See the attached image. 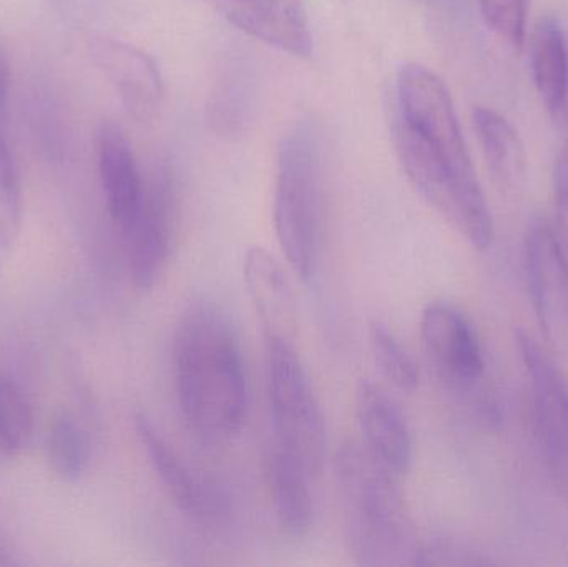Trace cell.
<instances>
[{
  "label": "cell",
  "instance_id": "cell-6",
  "mask_svg": "<svg viewBox=\"0 0 568 567\" xmlns=\"http://www.w3.org/2000/svg\"><path fill=\"white\" fill-rule=\"evenodd\" d=\"M516 345L532 389L540 462L554 492L568 506V382L549 353L524 330H517Z\"/></svg>",
  "mask_w": 568,
  "mask_h": 567
},
{
  "label": "cell",
  "instance_id": "cell-3",
  "mask_svg": "<svg viewBox=\"0 0 568 567\" xmlns=\"http://www.w3.org/2000/svg\"><path fill=\"white\" fill-rule=\"evenodd\" d=\"M346 539L361 566H416L420 545L399 492V478L364 446L347 445L336 459Z\"/></svg>",
  "mask_w": 568,
  "mask_h": 567
},
{
  "label": "cell",
  "instance_id": "cell-27",
  "mask_svg": "<svg viewBox=\"0 0 568 567\" xmlns=\"http://www.w3.org/2000/svg\"><path fill=\"white\" fill-rule=\"evenodd\" d=\"M20 452H22V449L17 446V443L10 438L9 433L0 425V463L10 462V459L16 458Z\"/></svg>",
  "mask_w": 568,
  "mask_h": 567
},
{
  "label": "cell",
  "instance_id": "cell-16",
  "mask_svg": "<svg viewBox=\"0 0 568 567\" xmlns=\"http://www.w3.org/2000/svg\"><path fill=\"white\" fill-rule=\"evenodd\" d=\"M529 52L537 93L550 119L562 122L568 113V45L559 19L546 16L534 26Z\"/></svg>",
  "mask_w": 568,
  "mask_h": 567
},
{
  "label": "cell",
  "instance_id": "cell-24",
  "mask_svg": "<svg viewBox=\"0 0 568 567\" xmlns=\"http://www.w3.org/2000/svg\"><path fill=\"white\" fill-rule=\"evenodd\" d=\"M223 85L216 89L213 95L212 123L216 130L223 133L235 132L243 125L246 119V107H248V95L246 87H243L242 73H229L223 80Z\"/></svg>",
  "mask_w": 568,
  "mask_h": 567
},
{
  "label": "cell",
  "instance_id": "cell-2",
  "mask_svg": "<svg viewBox=\"0 0 568 567\" xmlns=\"http://www.w3.org/2000/svg\"><path fill=\"white\" fill-rule=\"evenodd\" d=\"M176 399L190 429L206 442H226L242 432L250 388L239 336L215 303L190 305L173 336Z\"/></svg>",
  "mask_w": 568,
  "mask_h": 567
},
{
  "label": "cell",
  "instance_id": "cell-11",
  "mask_svg": "<svg viewBox=\"0 0 568 567\" xmlns=\"http://www.w3.org/2000/svg\"><path fill=\"white\" fill-rule=\"evenodd\" d=\"M133 425L150 465L186 516L200 523H216L229 515V498L223 489L190 469L149 416L135 413Z\"/></svg>",
  "mask_w": 568,
  "mask_h": 567
},
{
  "label": "cell",
  "instance_id": "cell-15",
  "mask_svg": "<svg viewBox=\"0 0 568 567\" xmlns=\"http://www.w3.org/2000/svg\"><path fill=\"white\" fill-rule=\"evenodd\" d=\"M97 156L106 206L113 222L125 229L142 209L145 185L125 133L113 122H103L97 132Z\"/></svg>",
  "mask_w": 568,
  "mask_h": 567
},
{
  "label": "cell",
  "instance_id": "cell-4",
  "mask_svg": "<svg viewBox=\"0 0 568 567\" xmlns=\"http://www.w3.org/2000/svg\"><path fill=\"white\" fill-rule=\"evenodd\" d=\"M273 213L291 270L310 282L320 263L323 233V150L313 126H296L284 139Z\"/></svg>",
  "mask_w": 568,
  "mask_h": 567
},
{
  "label": "cell",
  "instance_id": "cell-5",
  "mask_svg": "<svg viewBox=\"0 0 568 567\" xmlns=\"http://www.w3.org/2000/svg\"><path fill=\"white\" fill-rule=\"evenodd\" d=\"M268 382L275 446L320 473L326 426L320 402L294 345L268 342Z\"/></svg>",
  "mask_w": 568,
  "mask_h": 567
},
{
  "label": "cell",
  "instance_id": "cell-28",
  "mask_svg": "<svg viewBox=\"0 0 568 567\" xmlns=\"http://www.w3.org/2000/svg\"><path fill=\"white\" fill-rule=\"evenodd\" d=\"M20 565H22V561L17 558L12 546H10L9 543H7V539L0 535V567H13Z\"/></svg>",
  "mask_w": 568,
  "mask_h": 567
},
{
  "label": "cell",
  "instance_id": "cell-20",
  "mask_svg": "<svg viewBox=\"0 0 568 567\" xmlns=\"http://www.w3.org/2000/svg\"><path fill=\"white\" fill-rule=\"evenodd\" d=\"M369 343L381 373L404 392H413L419 385V368L413 356L384 323L371 322Z\"/></svg>",
  "mask_w": 568,
  "mask_h": 567
},
{
  "label": "cell",
  "instance_id": "cell-25",
  "mask_svg": "<svg viewBox=\"0 0 568 567\" xmlns=\"http://www.w3.org/2000/svg\"><path fill=\"white\" fill-rule=\"evenodd\" d=\"M554 190H556V232L568 253V146L557 160Z\"/></svg>",
  "mask_w": 568,
  "mask_h": 567
},
{
  "label": "cell",
  "instance_id": "cell-19",
  "mask_svg": "<svg viewBox=\"0 0 568 567\" xmlns=\"http://www.w3.org/2000/svg\"><path fill=\"white\" fill-rule=\"evenodd\" d=\"M45 456L50 469L65 482H75L90 462V443L80 423L69 412L53 416L45 435Z\"/></svg>",
  "mask_w": 568,
  "mask_h": 567
},
{
  "label": "cell",
  "instance_id": "cell-7",
  "mask_svg": "<svg viewBox=\"0 0 568 567\" xmlns=\"http://www.w3.org/2000/svg\"><path fill=\"white\" fill-rule=\"evenodd\" d=\"M524 265L540 332L554 352L568 350V253L547 220L529 223Z\"/></svg>",
  "mask_w": 568,
  "mask_h": 567
},
{
  "label": "cell",
  "instance_id": "cell-21",
  "mask_svg": "<svg viewBox=\"0 0 568 567\" xmlns=\"http://www.w3.org/2000/svg\"><path fill=\"white\" fill-rule=\"evenodd\" d=\"M23 200L19 170L7 140H0V249L12 250L22 232Z\"/></svg>",
  "mask_w": 568,
  "mask_h": 567
},
{
  "label": "cell",
  "instance_id": "cell-18",
  "mask_svg": "<svg viewBox=\"0 0 568 567\" xmlns=\"http://www.w3.org/2000/svg\"><path fill=\"white\" fill-rule=\"evenodd\" d=\"M310 469L275 446L270 459V482L280 526L291 538H303L310 533L314 519Z\"/></svg>",
  "mask_w": 568,
  "mask_h": 567
},
{
  "label": "cell",
  "instance_id": "cell-9",
  "mask_svg": "<svg viewBox=\"0 0 568 567\" xmlns=\"http://www.w3.org/2000/svg\"><path fill=\"white\" fill-rule=\"evenodd\" d=\"M173 210L172 176L169 170H160L150 186H145L142 209L122 229L126 263L136 288H153L165 270L172 250Z\"/></svg>",
  "mask_w": 568,
  "mask_h": 567
},
{
  "label": "cell",
  "instance_id": "cell-10",
  "mask_svg": "<svg viewBox=\"0 0 568 567\" xmlns=\"http://www.w3.org/2000/svg\"><path fill=\"white\" fill-rule=\"evenodd\" d=\"M90 55L126 113L135 122H153L163 103V79L155 60L139 47L106 36L90 40Z\"/></svg>",
  "mask_w": 568,
  "mask_h": 567
},
{
  "label": "cell",
  "instance_id": "cell-23",
  "mask_svg": "<svg viewBox=\"0 0 568 567\" xmlns=\"http://www.w3.org/2000/svg\"><path fill=\"white\" fill-rule=\"evenodd\" d=\"M479 6L489 30L516 49L524 47L529 0H479Z\"/></svg>",
  "mask_w": 568,
  "mask_h": 567
},
{
  "label": "cell",
  "instance_id": "cell-12",
  "mask_svg": "<svg viewBox=\"0 0 568 567\" xmlns=\"http://www.w3.org/2000/svg\"><path fill=\"white\" fill-rule=\"evenodd\" d=\"M356 413L364 449L397 478L406 476L413 465L414 443L396 402L376 383L363 382L357 388Z\"/></svg>",
  "mask_w": 568,
  "mask_h": 567
},
{
  "label": "cell",
  "instance_id": "cell-8",
  "mask_svg": "<svg viewBox=\"0 0 568 567\" xmlns=\"http://www.w3.org/2000/svg\"><path fill=\"white\" fill-rule=\"evenodd\" d=\"M420 338L430 365L450 388L467 392L483 379L486 362L479 338L453 303L433 302L424 308Z\"/></svg>",
  "mask_w": 568,
  "mask_h": 567
},
{
  "label": "cell",
  "instance_id": "cell-1",
  "mask_svg": "<svg viewBox=\"0 0 568 567\" xmlns=\"http://www.w3.org/2000/svg\"><path fill=\"white\" fill-rule=\"evenodd\" d=\"M394 140L416 192L473 246L494 243V220L477 179L453 97L437 73L419 63L399 70Z\"/></svg>",
  "mask_w": 568,
  "mask_h": 567
},
{
  "label": "cell",
  "instance_id": "cell-17",
  "mask_svg": "<svg viewBox=\"0 0 568 567\" xmlns=\"http://www.w3.org/2000/svg\"><path fill=\"white\" fill-rule=\"evenodd\" d=\"M473 122L494 183L503 195L516 199L527 183L526 149L519 132L489 107H476Z\"/></svg>",
  "mask_w": 568,
  "mask_h": 567
},
{
  "label": "cell",
  "instance_id": "cell-14",
  "mask_svg": "<svg viewBox=\"0 0 568 567\" xmlns=\"http://www.w3.org/2000/svg\"><path fill=\"white\" fill-rule=\"evenodd\" d=\"M246 292L265 330L266 342L294 345L297 310L282 265L262 246H253L243 260Z\"/></svg>",
  "mask_w": 568,
  "mask_h": 567
},
{
  "label": "cell",
  "instance_id": "cell-22",
  "mask_svg": "<svg viewBox=\"0 0 568 567\" xmlns=\"http://www.w3.org/2000/svg\"><path fill=\"white\" fill-rule=\"evenodd\" d=\"M0 425L20 449L30 445L36 433V415L26 393L9 376L0 375Z\"/></svg>",
  "mask_w": 568,
  "mask_h": 567
},
{
  "label": "cell",
  "instance_id": "cell-26",
  "mask_svg": "<svg viewBox=\"0 0 568 567\" xmlns=\"http://www.w3.org/2000/svg\"><path fill=\"white\" fill-rule=\"evenodd\" d=\"M10 67L6 50L0 45V140H6L9 120Z\"/></svg>",
  "mask_w": 568,
  "mask_h": 567
},
{
  "label": "cell",
  "instance_id": "cell-13",
  "mask_svg": "<svg viewBox=\"0 0 568 567\" xmlns=\"http://www.w3.org/2000/svg\"><path fill=\"white\" fill-rule=\"evenodd\" d=\"M229 22L282 52L310 59L313 36L303 0H216Z\"/></svg>",
  "mask_w": 568,
  "mask_h": 567
}]
</instances>
